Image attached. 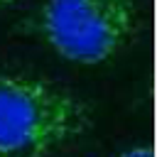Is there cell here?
Returning a JSON list of instances; mask_svg holds the SVG:
<instances>
[{
    "label": "cell",
    "mask_w": 157,
    "mask_h": 157,
    "mask_svg": "<svg viewBox=\"0 0 157 157\" xmlns=\"http://www.w3.org/2000/svg\"><path fill=\"white\" fill-rule=\"evenodd\" d=\"M91 108L34 74H0V157H52L86 135Z\"/></svg>",
    "instance_id": "6da1fadb"
},
{
    "label": "cell",
    "mask_w": 157,
    "mask_h": 157,
    "mask_svg": "<svg viewBox=\"0 0 157 157\" xmlns=\"http://www.w3.org/2000/svg\"><path fill=\"white\" fill-rule=\"evenodd\" d=\"M137 27L135 0H44L37 29L54 54L71 64L113 61Z\"/></svg>",
    "instance_id": "7a4b0ae2"
},
{
    "label": "cell",
    "mask_w": 157,
    "mask_h": 157,
    "mask_svg": "<svg viewBox=\"0 0 157 157\" xmlns=\"http://www.w3.org/2000/svg\"><path fill=\"white\" fill-rule=\"evenodd\" d=\"M113 157H155V155H152V147H150V145H132V147L120 150V152L113 155Z\"/></svg>",
    "instance_id": "3957f363"
},
{
    "label": "cell",
    "mask_w": 157,
    "mask_h": 157,
    "mask_svg": "<svg viewBox=\"0 0 157 157\" xmlns=\"http://www.w3.org/2000/svg\"><path fill=\"white\" fill-rule=\"evenodd\" d=\"M12 2H15V0H0V10H2V7H7V5H12Z\"/></svg>",
    "instance_id": "277c9868"
}]
</instances>
